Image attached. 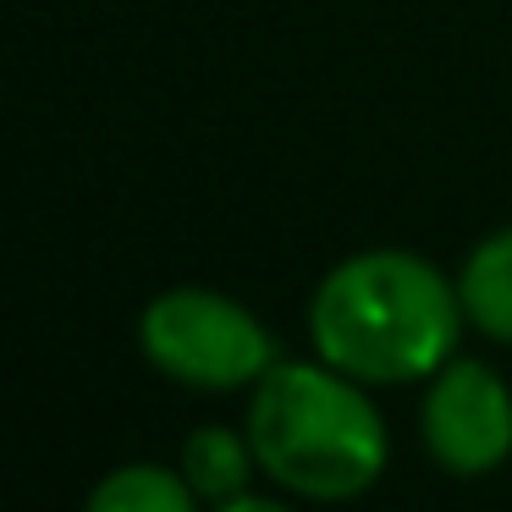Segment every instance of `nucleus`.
<instances>
[{"mask_svg": "<svg viewBox=\"0 0 512 512\" xmlns=\"http://www.w3.org/2000/svg\"><path fill=\"white\" fill-rule=\"evenodd\" d=\"M83 512H204L199 490L188 485L177 463H116L89 490Z\"/></svg>", "mask_w": 512, "mask_h": 512, "instance_id": "0eeeda50", "label": "nucleus"}, {"mask_svg": "<svg viewBox=\"0 0 512 512\" xmlns=\"http://www.w3.org/2000/svg\"><path fill=\"white\" fill-rule=\"evenodd\" d=\"M243 430L270 485L303 501H358L380 485L391 430L364 380L314 358H281L248 391Z\"/></svg>", "mask_w": 512, "mask_h": 512, "instance_id": "f03ea898", "label": "nucleus"}, {"mask_svg": "<svg viewBox=\"0 0 512 512\" xmlns=\"http://www.w3.org/2000/svg\"><path fill=\"white\" fill-rule=\"evenodd\" d=\"M419 441L435 468L457 479L496 474L512 457V386L485 358H446L424 380Z\"/></svg>", "mask_w": 512, "mask_h": 512, "instance_id": "20e7f679", "label": "nucleus"}, {"mask_svg": "<svg viewBox=\"0 0 512 512\" xmlns=\"http://www.w3.org/2000/svg\"><path fill=\"white\" fill-rule=\"evenodd\" d=\"M138 347L155 375L188 391H254L281 364L270 325L215 287L155 292L138 314Z\"/></svg>", "mask_w": 512, "mask_h": 512, "instance_id": "7ed1b4c3", "label": "nucleus"}, {"mask_svg": "<svg viewBox=\"0 0 512 512\" xmlns=\"http://www.w3.org/2000/svg\"><path fill=\"white\" fill-rule=\"evenodd\" d=\"M177 468L188 474V485L199 490L204 507L248 496V490H254V474H265L248 430H232V424H199V430L182 441Z\"/></svg>", "mask_w": 512, "mask_h": 512, "instance_id": "39448f33", "label": "nucleus"}, {"mask_svg": "<svg viewBox=\"0 0 512 512\" xmlns=\"http://www.w3.org/2000/svg\"><path fill=\"white\" fill-rule=\"evenodd\" d=\"M468 331L457 276L413 248H358L309 298V342L364 386L430 380Z\"/></svg>", "mask_w": 512, "mask_h": 512, "instance_id": "f257e3e1", "label": "nucleus"}, {"mask_svg": "<svg viewBox=\"0 0 512 512\" xmlns=\"http://www.w3.org/2000/svg\"><path fill=\"white\" fill-rule=\"evenodd\" d=\"M210 512H303V507H292V501H281V496H237V501H221V507H210Z\"/></svg>", "mask_w": 512, "mask_h": 512, "instance_id": "6e6552de", "label": "nucleus"}, {"mask_svg": "<svg viewBox=\"0 0 512 512\" xmlns=\"http://www.w3.org/2000/svg\"><path fill=\"white\" fill-rule=\"evenodd\" d=\"M457 298L479 336L512 347V226L468 248L463 270H457Z\"/></svg>", "mask_w": 512, "mask_h": 512, "instance_id": "423d86ee", "label": "nucleus"}]
</instances>
